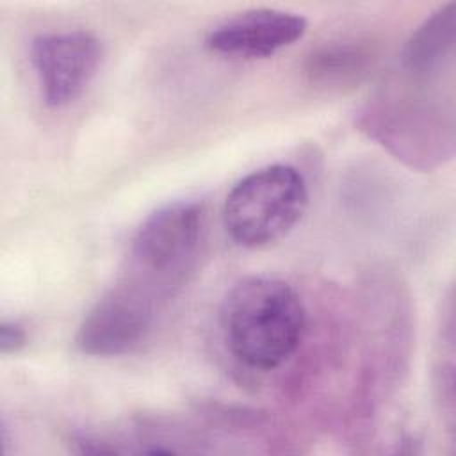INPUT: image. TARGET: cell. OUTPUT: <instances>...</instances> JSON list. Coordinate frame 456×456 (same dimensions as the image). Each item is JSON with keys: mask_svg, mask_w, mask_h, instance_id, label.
Returning a JSON list of instances; mask_svg holds the SVG:
<instances>
[{"mask_svg": "<svg viewBox=\"0 0 456 456\" xmlns=\"http://www.w3.org/2000/svg\"><path fill=\"white\" fill-rule=\"evenodd\" d=\"M160 303L119 280L84 315L75 344L89 356H118L134 351L150 333Z\"/></svg>", "mask_w": 456, "mask_h": 456, "instance_id": "cell-5", "label": "cell"}, {"mask_svg": "<svg viewBox=\"0 0 456 456\" xmlns=\"http://www.w3.org/2000/svg\"><path fill=\"white\" fill-rule=\"evenodd\" d=\"M305 32L306 20L301 14L258 7L239 12L212 28L207 36V46L224 55L269 57L301 39Z\"/></svg>", "mask_w": 456, "mask_h": 456, "instance_id": "cell-7", "label": "cell"}, {"mask_svg": "<svg viewBox=\"0 0 456 456\" xmlns=\"http://www.w3.org/2000/svg\"><path fill=\"white\" fill-rule=\"evenodd\" d=\"M370 53L362 45L333 43L315 50L306 62L312 82L338 84L354 78L369 64Z\"/></svg>", "mask_w": 456, "mask_h": 456, "instance_id": "cell-8", "label": "cell"}, {"mask_svg": "<svg viewBox=\"0 0 456 456\" xmlns=\"http://www.w3.org/2000/svg\"><path fill=\"white\" fill-rule=\"evenodd\" d=\"M27 344V331L18 321L4 319L0 324V353L14 354Z\"/></svg>", "mask_w": 456, "mask_h": 456, "instance_id": "cell-9", "label": "cell"}, {"mask_svg": "<svg viewBox=\"0 0 456 456\" xmlns=\"http://www.w3.org/2000/svg\"><path fill=\"white\" fill-rule=\"evenodd\" d=\"M30 61L43 102L64 107L89 86L102 61V43L87 30L39 34L30 45Z\"/></svg>", "mask_w": 456, "mask_h": 456, "instance_id": "cell-6", "label": "cell"}, {"mask_svg": "<svg viewBox=\"0 0 456 456\" xmlns=\"http://www.w3.org/2000/svg\"><path fill=\"white\" fill-rule=\"evenodd\" d=\"M201 226L203 210L196 201H173L151 212L132 239L121 280L166 301L196 262Z\"/></svg>", "mask_w": 456, "mask_h": 456, "instance_id": "cell-3", "label": "cell"}, {"mask_svg": "<svg viewBox=\"0 0 456 456\" xmlns=\"http://www.w3.org/2000/svg\"><path fill=\"white\" fill-rule=\"evenodd\" d=\"M308 207L303 175L287 164L260 167L239 180L223 205L228 235L244 248H265L287 237Z\"/></svg>", "mask_w": 456, "mask_h": 456, "instance_id": "cell-4", "label": "cell"}, {"mask_svg": "<svg viewBox=\"0 0 456 456\" xmlns=\"http://www.w3.org/2000/svg\"><path fill=\"white\" fill-rule=\"evenodd\" d=\"M454 68L422 69L397 62L395 75L369 100L363 130L411 166L431 167L451 159L454 148L452 100L442 98L444 77Z\"/></svg>", "mask_w": 456, "mask_h": 456, "instance_id": "cell-1", "label": "cell"}, {"mask_svg": "<svg viewBox=\"0 0 456 456\" xmlns=\"http://www.w3.org/2000/svg\"><path fill=\"white\" fill-rule=\"evenodd\" d=\"M221 330L226 347L240 363L271 370L296 353L306 330V310L287 281L248 276L226 292Z\"/></svg>", "mask_w": 456, "mask_h": 456, "instance_id": "cell-2", "label": "cell"}]
</instances>
